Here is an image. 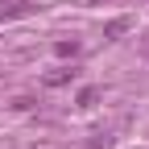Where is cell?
I'll return each instance as SVG.
<instances>
[{"label": "cell", "mask_w": 149, "mask_h": 149, "mask_svg": "<svg viewBox=\"0 0 149 149\" xmlns=\"http://www.w3.org/2000/svg\"><path fill=\"white\" fill-rule=\"evenodd\" d=\"M120 33H128V17H116L104 25V37H120Z\"/></svg>", "instance_id": "2"}, {"label": "cell", "mask_w": 149, "mask_h": 149, "mask_svg": "<svg viewBox=\"0 0 149 149\" xmlns=\"http://www.w3.org/2000/svg\"><path fill=\"white\" fill-rule=\"evenodd\" d=\"M95 95H100L95 87H83V91H79V108H91V104H95Z\"/></svg>", "instance_id": "4"}, {"label": "cell", "mask_w": 149, "mask_h": 149, "mask_svg": "<svg viewBox=\"0 0 149 149\" xmlns=\"http://www.w3.org/2000/svg\"><path fill=\"white\" fill-rule=\"evenodd\" d=\"M74 74H79L74 66H62V70H54V74H46V87H62V83H70V79H74Z\"/></svg>", "instance_id": "1"}, {"label": "cell", "mask_w": 149, "mask_h": 149, "mask_svg": "<svg viewBox=\"0 0 149 149\" xmlns=\"http://www.w3.org/2000/svg\"><path fill=\"white\" fill-rule=\"evenodd\" d=\"M54 50H58V58H74L79 54V42H58Z\"/></svg>", "instance_id": "3"}, {"label": "cell", "mask_w": 149, "mask_h": 149, "mask_svg": "<svg viewBox=\"0 0 149 149\" xmlns=\"http://www.w3.org/2000/svg\"><path fill=\"white\" fill-rule=\"evenodd\" d=\"M13 108H17V112H29V108H33V100H29V95H17V100H13Z\"/></svg>", "instance_id": "5"}]
</instances>
